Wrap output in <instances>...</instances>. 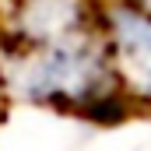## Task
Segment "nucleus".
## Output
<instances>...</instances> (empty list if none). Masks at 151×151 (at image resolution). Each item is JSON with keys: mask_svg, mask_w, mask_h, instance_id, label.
I'll list each match as a JSON object with an SVG mask.
<instances>
[{"mask_svg": "<svg viewBox=\"0 0 151 151\" xmlns=\"http://www.w3.org/2000/svg\"><path fill=\"white\" fill-rule=\"evenodd\" d=\"M109 21L116 32V53L123 74L137 84V91L151 95V14L119 7Z\"/></svg>", "mask_w": 151, "mask_h": 151, "instance_id": "f257e3e1", "label": "nucleus"}, {"mask_svg": "<svg viewBox=\"0 0 151 151\" xmlns=\"http://www.w3.org/2000/svg\"><path fill=\"white\" fill-rule=\"evenodd\" d=\"M141 11H148V14H151V0H141Z\"/></svg>", "mask_w": 151, "mask_h": 151, "instance_id": "f03ea898", "label": "nucleus"}]
</instances>
